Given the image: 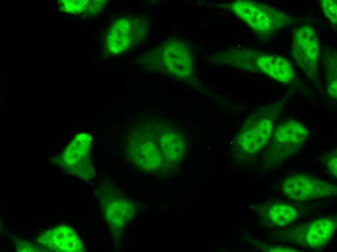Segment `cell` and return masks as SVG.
<instances>
[{
    "label": "cell",
    "instance_id": "obj_15",
    "mask_svg": "<svg viewBox=\"0 0 337 252\" xmlns=\"http://www.w3.org/2000/svg\"><path fill=\"white\" fill-rule=\"evenodd\" d=\"M268 251L270 252H295L296 251H294L291 248H287V247H273L271 248L270 249H269Z\"/></svg>",
    "mask_w": 337,
    "mask_h": 252
},
{
    "label": "cell",
    "instance_id": "obj_11",
    "mask_svg": "<svg viewBox=\"0 0 337 252\" xmlns=\"http://www.w3.org/2000/svg\"><path fill=\"white\" fill-rule=\"evenodd\" d=\"M268 212L270 220L278 226L287 225L298 216L296 209L286 203L274 204L270 206Z\"/></svg>",
    "mask_w": 337,
    "mask_h": 252
},
{
    "label": "cell",
    "instance_id": "obj_1",
    "mask_svg": "<svg viewBox=\"0 0 337 252\" xmlns=\"http://www.w3.org/2000/svg\"><path fill=\"white\" fill-rule=\"evenodd\" d=\"M232 12L263 38H269L292 21L280 10L251 0H237L230 5Z\"/></svg>",
    "mask_w": 337,
    "mask_h": 252
},
{
    "label": "cell",
    "instance_id": "obj_8",
    "mask_svg": "<svg viewBox=\"0 0 337 252\" xmlns=\"http://www.w3.org/2000/svg\"><path fill=\"white\" fill-rule=\"evenodd\" d=\"M272 130V123L268 119H261L244 130L240 138L241 146L248 153L257 152L268 142Z\"/></svg>",
    "mask_w": 337,
    "mask_h": 252
},
{
    "label": "cell",
    "instance_id": "obj_3",
    "mask_svg": "<svg viewBox=\"0 0 337 252\" xmlns=\"http://www.w3.org/2000/svg\"><path fill=\"white\" fill-rule=\"evenodd\" d=\"M286 196L291 200L307 201L336 194V188L324 181L297 175L287 178L283 184Z\"/></svg>",
    "mask_w": 337,
    "mask_h": 252
},
{
    "label": "cell",
    "instance_id": "obj_2",
    "mask_svg": "<svg viewBox=\"0 0 337 252\" xmlns=\"http://www.w3.org/2000/svg\"><path fill=\"white\" fill-rule=\"evenodd\" d=\"M320 50L315 29L308 24L296 28L293 33L291 53L294 61L308 74L316 72Z\"/></svg>",
    "mask_w": 337,
    "mask_h": 252
},
{
    "label": "cell",
    "instance_id": "obj_4",
    "mask_svg": "<svg viewBox=\"0 0 337 252\" xmlns=\"http://www.w3.org/2000/svg\"><path fill=\"white\" fill-rule=\"evenodd\" d=\"M91 143L92 137L87 133H81L65 149L62 162L69 173L81 177L92 176Z\"/></svg>",
    "mask_w": 337,
    "mask_h": 252
},
{
    "label": "cell",
    "instance_id": "obj_5",
    "mask_svg": "<svg viewBox=\"0 0 337 252\" xmlns=\"http://www.w3.org/2000/svg\"><path fill=\"white\" fill-rule=\"evenodd\" d=\"M256 63L261 71L280 82L289 83L295 77L292 66L283 57L271 54H261L257 57Z\"/></svg>",
    "mask_w": 337,
    "mask_h": 252
},
{
    "label": "cell",
    "instance_id": "obj_9",
    "mask_svg": "<svg viewBox=\"0 0 337 252\" xmlns=\"http://www.w3.org/2000/svg\"><path fill=\"white\" fill-rule=\"evenodd\" d=\"M336 227L335 220L331 218L319 219L309 224L306 233V240L313 249L322 248L332 237Z\"/></svg>",
    "mask_w": 337,
    "mask_h": 252
},
{
    "label": "cell",
    "instance_id": "obj_14",
    "mask_svg": "<svg viewBox=\"0 0 337 252\" xmlns=\"http://www.w3.org/2000/svg\"><path fill=\"white\" fill-rule=\"evenodd\" d=\"M329 91L330 94L334 98H337V82L334 81L332 82L331 85L329 87Z\"/></svg>",
    "mask_w": 337,
    "mask_h": 252
},
{
    "label": "cell",
    "instance_id": "obj_6",
    "mask_svg": "<svg viewBox=\"0 0 337 252\" xmlns=\"http://www.w3.org/2000/svg\"><path fill=\"white\" fill-rule=\"evenodd\" d=\"M176 45L168 47L169 51L165 48L164 52L166 66L170 71L179 77H187L192 72L193 52L191 47L187 43L176 40Z\"/></svg>",
    "mask_w": 337,
    "mask_h": 252
},
{
    "label": "cell",
    "instance_id": "obj_7",
    "mask_svg": "<svg viewBox=\"0 0 337 252\" xmlns=\"http://www.w3.org/2000/svg\"><path fill=\"white\" fill-rule=\"evenodd\" d=\"M42 243L50 249L59 252H77L81 243L76 233L68 226H60L43 234Z\"/></svg>",
    "mask_w": 337,
    "mask_h": 252
},
{
    "label": "cell",
    "instance_id": "obj_13",
    "mask_svg": "<svg viewBox=\"0 0 337 252\" xmlns=\"http://www.w3.org/2000/svg\"><path fill=\"white\" fill-rule=\"evenodd\" d=\"M327 168L332 175L337 177V154L331 155L327 159Z\"/></svg>",
    "mask_w": 337,
    "mask_h": 252
},
{
    "label": "cell",
    "instance_id": "obj_10",
    "mask_svg": "<svg viewBox=\"0 0 337 252\" xmlns=\"http://www.w3.org/2000/svg\"><path fill=\"white\" fill-rule=\"evenodd\" d=\"M308 135V130L301 123L289 121L277 126L275 131L274 138L280 144L298 145L304 142Z\"/></svg>",
    "mask_w": 337,
    "mask_h": 252
},
{
    "label": "cell",
    "instance_id": "obj_12",
    "mask_svg": "<svg viewBox=\"0 0 337 252\" xmlns=\"http://www.w3.org/2000/svg\"><path fill=\"white\" fill-rule=\"evenodd\" d=\"M321 7L325 16L334 25L337 22V2L335 0H322Z\"/></svg>",
    "mask_w": 337,
    "mask_h": 252
}]
</instances>
